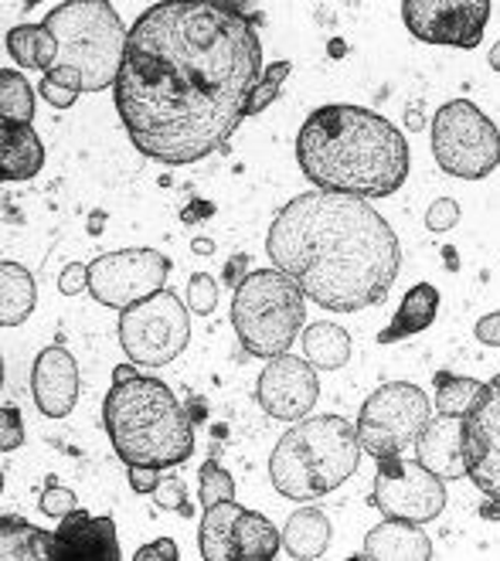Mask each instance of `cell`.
Segmentation results:
<instances>
[{
    "instance_id": "1",
    "label": "cell",
    "mask_w": 500,
    "mask_h": 561,
    "mask_svg": "<svg viewBox=\"0 0 500 561\" xmlns=\"http://www.w3.org/2000/svg\"><path fill=\"white\" fill-rule=\"evenodd\" d=\"M259 79L252 8L171 0L133 21L113 99L133 147L167 168H188L228 144Z\"/></svg>"
},
{
    "instance_id": "2",
    "label": "cell",
    "mask_w": 500,
    "mask_h": 561,
    "mask_svg": "<svg viewBox=\"0 0 500 561\" xmlns=\"http://www.w3.org/2000/svg\"><path fill=\"white\" fill-rule=\"evenodd\" d=\"M265 255L323 310L357 313L382 304L402 270L388 218L364 197L307 191L276 215Z\"/></svg>"
},
{
    "instance_id": "3",
    "label": "cell",
    "mask_w": 500,
    "mask_h": 561,
    "mask_svg": "<svg viewBox=\"0 0 500 561\" xmlns=\"http://www.w3.org/2000/svg\"><path fill=\"white\" fill-rule=\"evenodd\" d=\"M296 163L317 191L372 202L406 184L412 153L402 129L382 113L330 103L314 110L299 126Z\"/></svg>"
},
{
    "instance_id": "4",
    "label": "cell",
    "mask_w": 500,
    "mask_h": 561,
    "mask_svg": "<svg viewBox=\"0 0 500 561\" xmlns=\"http://www.w3.org/2000/svg\"><path fill=\"white\" fill-rule=\"evenodd\" d=\"M103 422L126 467L174 470L194 456V419L163 381L137 375L110 388Z\"/></svg>"
},
{
    "instance_id": "5",
    "label": "cell",
    "mask_w": 500,
    "mask_h": 561,
    "mask_svg": "<svg viewBox=\"0 0 500 561\" xmlns=\"http://www.w3.org/2000/svg\"><path fill=\"white\" fill-rule=\"evenodd\" d=\"M357 425L341 415L299 419L270 456V480L286 501H317L357 470Z\"/></svg>"
},
{
    "instance_id": "6",
    "label": "cell",
    "mask_w": 500,
    "mask_h": 561,
    "mask_svg": "<svg viewBox=\"0 0 500 561\" xmlns=\"http://www.w3.org/2000/svg\"><path fill=\"white\" fill-rule=\"evenodd\" d=\"M45 27L58 42L55 69H72L82 76L86 92H103L116 85L129 31L110 0H65L45 18Z\"/></svg>"
},
{
    "instance_id": "7",
    "label": "cell",
    "mask_w": 500,
    "mask_h": 561,
    "mask_svg": "<svg viewBox=\"0 0 500 561\" xmlns=\"http://www.w3.org/2000/svg\"><path fill=\"white\" fill-rule=\"evenodd\" d=\"M307 320V293L283 270H255L236 286L231 327L252 357H283Z\"/></svg>"
},
{
    "instance_id": "8",
    "label": "cell",
    "mask_w": 500,
    "mask_h": 561,
    "mask_svg": "<svg viewBox=\"0 0 500 561\" xmlns=\"http://www.w3.org/2000/svg\"><path fill=\"white\" fill-rule=\"evenodd\" d=\"M436 163L463 181H480L500 168V129L470 99H453L432 119Z\"/></svg>"
},
{
    "instance_id": "9",
    "label": "cell",
    "mask_w": 500,
    "mask_h": 561,
    "mask_svg": "<svg viewBox=\"0 0 500 561\" xmlns=\"http://www.w3.org/2000/svg\"><path fill=\"white\" fill-rule=\"evenodd\" d=\"M432 419L425 391L412 381H388L364 399L357 412V443L375 459L406 456Z\"/></svg>"
},
{
    "instance_id": "10",
    "label": "cell",
    "mask_w": 500,
    "mask_h": 561,
    "mask_svg": "<svg viewBox=\"0 0 500 561\" xmlns=\"http://www.w3.org/2000/svg\"><path fill=\"white\" fill-rule=\"evenodd\" d=\"M191 341V317L178 293L160 289L144 304L120 310V347L140 368H167Z\"/></svg>"
},
{
    "instance_id": "11",
    "label": "cell",
    "mask_w": 500,
    "mask_h": 561,
    "mask_svg": "<svg viewBox=\"0 0 500 561\" xmlns=\"http://www.w3.org/2000/svg\"><path fill=\"white\" fill-rule=\"evenodd\" d=\"M372 504L388 520L429 524L446 511V480L425 470L419 459H406V456L378 459Z\"/></svg>"
},
{
    "instance_id": "12",
    "label": "cell",
    "mask_w": 500,
    "mask_h": 561,
    "mask_svg": "<svg viewBox=\"0 0 500 561\" xmlns=\"http://www.w3.org/2000/svg\"><path fill=\"white\" fill-rule=\"evenodd\" d=\"M167 276H171V259L157 249H120L92 259L89 293L95 304L110 310H129L133 304H144L147 296L167 289Z\"/></svg>"
},
{
    "instance_id": "13",
    "label": "cell",
    "mask_w": 500,
    "mask_h": 561,
    "mask_svg": "<svg viewBox=\"0 0 500 561\" xmlns=\"http://www.w3.org/2000/svg\"><path fill=\"white\" fill-rule=\"evenodd\" d=\"M490 11V0H406L402 21L425 45L477 48Z\"/></svg>"
},
{
    "instance_id": "14",
    "label": "cell",
    "mask_w": 500,
    "mask_h": 561,
    "mask_svg": "<svg viewBox=\"0 0 500 561\" xmlns=\"http://www.w3.org/2000/svg\"><path fill=\"white\" fill-rule=\"evenodd\" d=\"M466 480L500 504V371L484 385L477 405L463 415Z\"/></svg>"
},
{
    "instance_id": "15",
    "label": "cell",
    "mask_w": 500,
    "mask_h": 561,
    "mask_svg": "<svg viewBox=\"0 0 500 561\" xmlns=\"http://www.w3.org/2000/svg\"><path fill=\"white\" fill-rule=\"evenodd\" d=\"M317 368L304 357H273L270 365L262 368L259 381H255V402L265 415L273 419H286V422H299L307 419L310 409L317 405Z\"/></svg>"
},
{
    "instance_id": "16",
    "label": "cell",
    "mask_w": 500,
    "mask_h": 561,
    "mask_svg": "<svg viewBox=\"0 0 500 561\" xmlns=\"http://www.w3.org/2000/svg\"><path fill=\"white\" fill-rule=\"evenodd\" d=\"M120 531L110 514L92 517L76 507L52 531V561H120Z\"/></svg>"
},
{
    "instance_id": "17",
    "label": "cell",
    "mask_w": 500,
    "mask_h": 561,
    "mask_svg": "<svg viewBox=\"0 0 500 561\" xmlns=\"http://www.w3.org/2000/svg\"><path fill=\"white\" fill-rule=\"evenodd\" d=\"M31 399L48 419L72 415L79 402V365L61 344L45 347L31 368Z\"/></svg>"
},
{
    "instance_id": "18",
    "label": "cell",
    "mask_w": 500,
    "mask_h": 561,
    "mask_svg": "<svg viewBox=\"0 0 500 561\" xmlns=\"http://www.w3.org/2000/svg\"><path fill=\"white\" fill-rule=\"evenodd\" d=\"M416 459L443 480H463L466 477V459H463V419L440 415L429 419L422 428L419 443L412 446Z\"/></svg>"
},
{
    "instance_id": "19",
    "label": "cell",
    "mask_w": 500,
    "mask_h": 561,
    "mask_svg": "<svg viewBox=\"0 0 500 561\" xmlns=\"http://www.w3.org/2000/svg\"><path fill=\"white\" fill-rule=\"evenodd\" d=\"M364 561H429L432 541L422 531V524L409 520H382L364 538V551L357 554Z\"/></svg>"
},
{
    "instance_id": "20",
    "label": "cell",
    "mask_w": 500,
    "mask_h": 561,
    "mask_svg": "<svg viewBox=\"0 0 500 561\" xmlns=\"http://www.w3.org/2000/svg\"><path fill=\"white\" fill-rule=\"evenodd\" d=\"M45 168V144L31 123L0 119V178L31 181Z\"/></svg>"
},
{
    "instance_id": "21",
    "label": "cell",
    "mask_w": 500,
    "mask_h": 561,
    "mask_svg": "<svg viewBox=\"0 0 500 561\" xmlns=\"http://www.w3.org/2000/svg\"><path fill=\"white\" fill-rule=\"evenodd\" d=\"M436 313H440V289L432 283H416L402 296V304H398L391 323L378 334V344H395V341H406V337H419L422 330L432 327Z\"/></svg>"
},
{
    "instance_id": "22",
    "label": "cell",
    "mask_w": 500,
    "mask_h": 561,
    "mask_svg": "<svg viewBox=\"0 0 500 561\" xmlns=\"http://www.w3.org/2000/svg\"><path fill=\"white\" fill-rule=\"evenodd\" d=\"M283 551V535L270 517L242 507L231 527V561H273Z\"/></svg>"
},
{
    "instance_id": "23",
    "label": "cell",
    "mask_w": 500,
    "mask_h": 561,
    "mask_svg": "<svg viewBox=\"0 0 500 561\" xmlns=\"http://www.w3.org/2000/svg\"><path fill=\"white\" fill-rule=\"evenodd\" d=\"M38 307V283L21 262H0V323L21 327Z\"/></svg>"
},
{
    "instance_id": "24",
    "label": "cell",
    "mask_w": 500,
    "mask_h": 561,
    "mask_svg": "<svg viewBox=\"0 0 500 561\" xmlns=\"http://www.w3.org/2000/svg\"><path fill=\"white\" fill-rule=\"evenodd\" d=\"M327 545H330V520L317 507H299L283 527V548L299 561L323 558Z\"/></svg>"
},
{
    "instance_id": "25",
    "label": "cell",
    "mask_w": 500,
    "mask_h": 561,
    "mask_svg": "<svg viewBox=\"0 0 500 561\" xmlns=\"http://www.w3.org/2000/svg\"><path fill=\"white\" fill-rule=\"evenodd\" d=\"M14 65L21 69H38V72H52L58 61V42L52 38V31L45 24H18L8 31L4 38Z\"/></svg>"
},
{
    "instance_id": "26",
    "label": "cell",
    "mask_w": 500,
    "mask_h": 561,
    "mask_svg": "<svg viewBox=\"0 0 500 561\" xmlns=\"http://www.w3.org/2000/svg\"><path fill=\"white\" fill-rule=\"evenodd\" d=\"M304 354L314 368L320 371H338L351 360V337L348 330L330 323V320H317L304 330Z\"/></svg>"
},
{
    "instance_id": "27",
    "label": "cell",
    "mask_w": 500,
    "mask_h": 561,
    "mask_svg": "<svg viewBox=\"0 0 500 561\" xmlns=\"http://www.w3.org/2000/svg\"><path fill=\"white\" fill-rule=\"evenodd\" d=\"M0 558L4 561H52V535L31 527L24 517H0Z\"/></svg>"
},
{
    "instance_id": "28",
    "label": "cell",
    "mask_w": 500,
    "mask_h": 561,
    "mask_svg": "<svg viewBox=\"0 0 500 561\" xmlns=\"http://www.w3.org/2000/svg\"><path fill=\"white\" fill-rule=\"evenodd\" d=\"M242 504L239 501H221L205 507L202 517V535H197V548L208 561H231V527H236Z\"/></svg>"
},
{
    "instance_id": "29",
    "label": "cell",
    "mask_w": 500,
    "mask_h": 561,
    "mask_svg": "<svg viewBox=\"0 0 500 561\" xmlns=\"http://www.w3.org/2000/svg\"><path fill=\"white\" fill-rule=\"evenodd\" d=\"M484 385L487 381H477V378H459V375H436V409L440 415H456L463 419L477 405V399L484 394Z\"/></svg>"
},
{
    "instance_id": "30",
    "label": "cell",
    "mask_w": 500,
    "mask_h": 561,
    "mask_svg": "<svg viewBox=\"0 0 500 561\" xmlns=\"http://www.w3.org/2000/svg\"><path fill=\"white\" fill-rule=\"evenodd\" d=\"M0 119L31 123L35 119V89L21 72L0 69Z\"/></svg>"
},
{
    "instance_id": "31",
    "label": "cell",
    "mask_w": 500,
    "mask_h": 561,
    "mask_svg": "<svg viewBox=\"0 0 500 561\" xmlns=\"http://www.w3.org/2000/svg\"><path fill=\"white\" fill-rule=\"evenodd\" d=\"M38 92H42L45 103H52L55 110H69V106L76 103V99L86 92V82H82V76L72 72V69H52V72L42 76Z\"/></svg>"
},
{
    "instance_id": "32",
    "label": "cell",
    "mask_w": 500,
    "mask_h": 561,
    "mask_svg": "<svg viewBox=\"0 0 500 561\" xmlns=\"http://www.w3.org/2000/svg\"><path fill=\"white\" fill-rule=\"evenodd\" d=\"M197 493H202V504H221V501H236V480L218 463V459H205L202 473H197Z\"/></svg>"
},
{
    "instance_id": "33",
    "label": "cell",
    "mask_w": 500,
    "mask_h": 561,
    "mask_svg": "<svg viewBox=\"0 0 500 561\" xmlns=\"http://www.w3.org/2000/svg\"><path fill=\"white\" fill-rule=\"evenodd\" d=\"M286 76H289V61H273L270 69L262 72V79H259L255 92L249 95L246 119H255L262 110H270V106L276 103L280 92H283V82H286Z\"/></svg>"
},
{
    "instance_id": "34",
    "label": "cell",
    "mask_w": 500,
    "mask_h": 561,
    "mask_svg": "<svg viewBox=\"0 0 500 561\" xmlns=\"http://www.w3.org/2000/svg\"><path fill=\"white\" fill-rule=\"evenodd\" d=\"M150 497L157 501L160 511H178L184 517H191V504H188V486L178 473H160V483L157 490L150 493Z\"/></svg>"
},
{
    "instance_id": "35",
    "label": "cell",
    "mask_w": 500,
    "mask_h": 561,
    "mask_svg": "<svg viewBox=\"0 0 500 561\" xmlns=\"http://www.w3.org/2000/svg\"><path fill=\"white\" fill-rule=\"evenodd\" d=\"M188 307L197 317L215 313V307H218V283L208 273H194L191 276V283H188Z\"/></svg>"
},
{
    "instance_id": "36",
    "label": "cell",
    "mask_w": 500,
    "mask_h": 561,
    "mask_svg": "<svg viewBox=\"0 0 500 561\" xmlns=\"http://www.w3.org/2000/svg\"><path fill=\"white\" fill-rule=\"evenodd\" d=\"M38 507H42L45 517L61 520L65 514H72V511L79 507V497H76V493H72L69 486H58L55 480H48V486H45V493H42Z\"/></svg>"
},
{
    "instance_id": "37",
    "label": "cell",
    "mask_w": 500,
    "mask_h": 561,
    "mask_svg": "<svg viewBox=\"0 0 500 561\" xmlns=\"http://www.w3.org/2000/svg\"><path fill=\"white\" fill-rule=\"evenodd\" d=\"M459 225V205L453 197H440V202H432L429 211H425V228L429 232H450V228Z\"/></svg>"
},
{
    "instance_id": "38",
    "label": "cell",
    "mask_w": 500,
    "mask_h": 561,
    "mask_svg": "<svg viewBox=\"0 0 500 561\" xmlns=\"http://www.w3.org/2000/svg\"><path fill=\"white\" fill-rule=\"evenodd\" d=\"M24 443V428H21V409L18 405H4L0 409V449L14 453Z\"/></svg>"
},
{
    "instance_id": "39",
    "label": "cell",
    "mask_w": 500,
    "mask_h": 561,
    "mask_svg": "<svg viewBox=\"0 0 500 561\" xmlns=\"http://www.w3.org/2000/svg\"><path fill=\"white\" fill-rule=\"evenodd\" d=\"M58 289H61L65 296H79V293H86V289H89V266H86V262H69V266H65L61 276H58Z\"/></svg>"
},
{
    "instance_id": "40",
    "label": "cell",
    "mask_w": 500,
    "mask_h": 561,
    "mask_svg": "<svg viewBox=\"0 0 500 561\" xmlns=\"http://www.w3.org/2000/svg\"><path fill=\"white\" fill-rule=\"evenodd\" d=\"M178 558H181V551H178V545L171 538L150 541V545H144L137 554H133V561H178Z\"/></svg>"
},
{
    "instance_id": "41",
    "label": "cell",
    "mask_w": 500,
    "mask_h": 561,
    "mask_svg": "<svg viewBox=\"0 0 500 561\" xmlns=\"http://www.w3.org/2000/svg\"><path fill=\"white\" fill-rule=\"evenodd\" d=\"M126 477H129V490L133 493H154L157 483H160V473L154 467H129Z\"/></svg>"
},
{
    "instance_id": "42",
    "label": "cell",
    "mask_w": 500,
    "mask_h": 561,
    "mask_svg": "<svg viewBox=\"0 0 500 561\" xmlns=\"http://www.w3.org/2000/svg\"><path fill=\"white\" fill-rule=\"evenodd\" d=\"M474 334H477V341H480V344H487V347H500V313H487V317H480V320H477V327H474Z\"/></svg>"
},
{
    "instance_id": "43",
    "label": "cell",
    "mask_w": 500,
    "mask_h": 561,
    "mask_svg": "<svg viewBox=\"0 0 500 561\" xmlns=\"http://www.w3.org/2000/svg\"><path fill=\"white\" fill-rule=\"evenodd\" d=\"M140 365H120L116 371H113V385H120V381H129V378H137L140 371H137Z\"/></svg>"
},
{
    "instance_id": "44",
    "label": "cell",
    "mask_w": 500,
    "mask_h": 561,
    "mask_svg": "<svg viewBox=\"0 0 500 561\" xmlns=\"http://www.w3.org/2000/svg\"><path fill=\"white\" fill-rule=\"evenodd\" d=\"M487 65H490L493 72H500V42H497V45L490 48V55H487Z\"/></svg>"
}]
</instances>
